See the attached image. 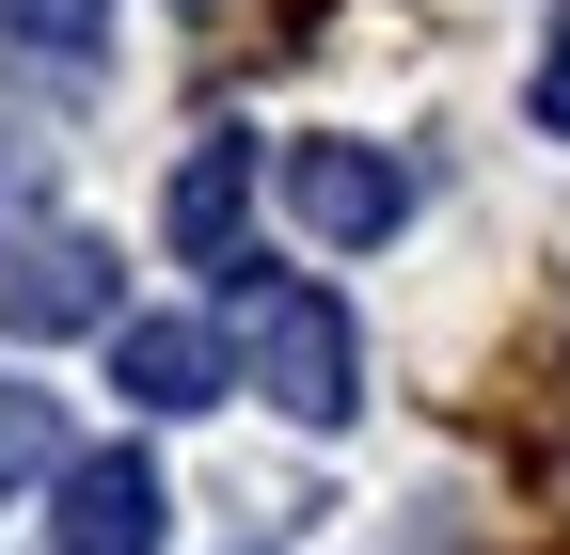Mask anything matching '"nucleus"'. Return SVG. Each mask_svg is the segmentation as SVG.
<instances>
[{
    "label": "nucleus",
    "instance_id": "obj_1",
    "mask_svg": "<svg viewBox=\"0 0 570 555\" xmlns=\"http://www.w3.org/2000/svg\"><path fill=\"white\" fill-rule=\"evenodd\" d=\"M238 350H254V397L302 412V429H348V412H365V350H348V302L333 286L238 270Z\"/></svg>",
    "mask_w": 570,
    "mask_h": 555
},
{
    "label": "nucleus",
    "instance_id": "obj_2",
    "mask_svg": "<svg viewBox=\"0 0 570 555\" xmlns=\"http://www.w3.org/2000/svg\"><path fill=\"white\" fill-rule=\"evenodd\" d=\"M48 333H127V270L80 223H48V238L0 254V350H48Z\"/></svg>",
    "mask_w": 570,
    "mask_h": 555
},
{
    "label": "nucleus",
    "instance_id": "obj_3",
    "mask_svg": "<svg viewBox=\"0 0 570 555\" xmlns=\"http://www.w3.org/2000/svg\"><path fill=\"white\" fill-rule=\"evenodd\" d=\"M159 524H175V493H159L142 445H80V460L48 476V539L63 555H159Z\"/></svg>",
    "mask_w": 570,
    "mask_h": 555
},
{
    "label": "nucleus",
    "instance_id": "obj_4",
    "mask_svg": "<svg viewBox=\"0 0 570 555\" xmlns=\"http://www.w3.org/2000/svg\"><path fill=\"white\" fill-rule=\"evenodd\" d=\"M285 206H302L333 254H381L412 223V159L396 144H285Z\"/></svg>",
    "mask_w": 570,
    "mask_h": 555
},
{
    "label": "nucleus",
    "instance_id": "obj_5",
    "mask_svg": "<svg viewBox=\"0 0 570 555\" xmlns=\"http://www.w3.org/2000/svg\"><path fill=\"white\" fill-rule=\"evenodd\" d=\"M159 238H175L190 270H254V254H238V238H254V144H238V127L175 159V191H159Z\"/></svg>",
    "mask_w": 570,
    "mask_h": 555
},
{
    "label": "nucleus",
    "instance_id": "obj_6",
    "mask_svg": "<svg viewBox=\"0 0 570 555\" xmlns=\"http://www.w3.org/2000/svg\"><path fill=\"white\" fill-rule=\"evenodd\" d=\"M111 381H127V412H223V333L206 318H127Z\"/></svg>",
    "mask_w": 570,
    "mask_h": 555
},
{
    "label": "nucleus",
    "instance_id": "obj_7",
    "mask_svg": "<svg viewBox=\"0 0 570 555\" xmlns=\"http://www.w3.org/2000/svg\"><path fill=\"white\" fill-rule=\"evenodd\" d=\"M523 111H539V127H570V17L539 32V80H523Z\"/></svg>",
    "mask_w": 570,
    "mask_h": 555
},
{
    "label": "nucleus",
    "instance_id": "obj_8",
    "mask_svg": "<svg viewBox=\"0 0 570 555\" xmlns=\"http://www.w3.org/2000/svg\"><path fill=\"white\" fill-rule=\"evenodd\" d=\"M17 32H48V48H96V0H0Z\"/></svg>",
    "mask_w": 570,
    "mask_h": 555
},
{
    "label": "nucleus",
    "instance_id": "obj_9",
    "mask_svg": "<svg viewBox=\"0 0 570 555\" xmlns=\"http://www.w3.org/2000/svg\"><path fill=\"white\" fill-rule=\"evenodd\" d=\"M32 191H48V159H32V144H0V238H17V206H32Z\"/></svg>",
    "mask_w": 570,
    "mask_h": 555
}]
</instances>
